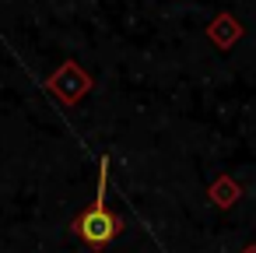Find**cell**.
Returning a JSON list of instances; mask_svg holds the SVG:
<instances>
[{
  "label": "cell",
  "instance_id": "7a4b0ae2",
  "mask_svg": "<svg viewBox=\"0 0 256 253\" xmlns=\"http://www.w3.org/2000/svg\"><path fill=\"white\" fill-rule=\"evenodd\" d=\"M235 36H238V29H235V25H228V22L214 25V39H218V43H232Z\"/></svg>",
  "mask_w": 256,
  "mask_h": 253
},
{
  "label": "cell",
  "instance_id": "3957f363",
  "mask_svg": "<svg viewBox=\"0 0 256 253\" xmlns=\"http://www.w3.org/2000/svg\"><path fill=\"white\" fill-rule=\"evenodd\" d=\"M246 253H256V246H249V249H246Z\"/></svg>",
  "mask_w": 256,
  "mask_h": 253
},
{
  "label": "cell",
  "instance_id": "6da1fadb",
  "mask_svg": "<svg viewBox=\"0 0 256 253\" xmlns=\"http://www.w3.org/2000/svg\"><path fill=\"white\" fill-rule=\"evenodd\" d=\"M106 169H109V162L102 158V183H98V197H95V204L78 218V232H81V239L88 242V246H106L116 232H120V221L112 218V211L106 207Z\"/></svg>",
  "mask_w": 256,
  "mask_h": 253
}]
</instances>
